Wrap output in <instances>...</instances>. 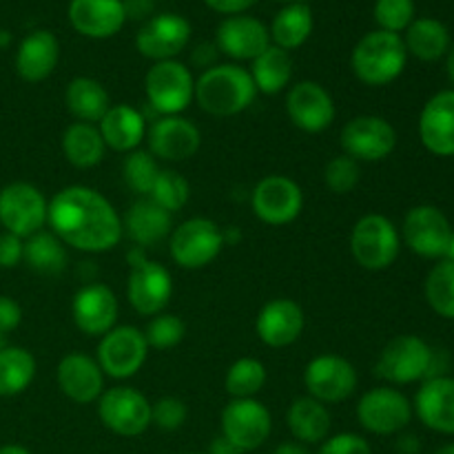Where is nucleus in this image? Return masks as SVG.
I'll use <instances>...</instances> for the list:
<instances>
[{
	"mask_svg": "<svg viewBox=\"0 0 454 454\" xmlns=\"http://www.w3.org/2000/svg\"><path fill=\"white\" fill-rule=\"evenodd\" d=\"M47 224L62 244L84 253H106L122 238V220L109 200L89 186H67L49 200Z\"/></svg>",
	"mask_w": 454,
	"mask_h": 454,
	"instance_id": "f257e3e1",
	"label": "nucleus"
},
{
	"mask_svg": "<svg viewBox=\"0 0 454 454\" xmlns=\"http://www.w3.org/2000/svg\"><path fill=\"white\" fill-rule=\"evenodd\" d=\"M257 89L251 74L239 65L208 67L195 80V100L200 109L215 118H231L255 102Z\"/></svg>",
	"mask_w": 454,
	"mask_h": 454,
	"instance_id": "f03ea898",
	"label": "nucleus"
},
{
	"mask_svg": "<svg viewBox=\"0 0 454 454\" xmlns=\"http://www.w3.org/2000/svg\"><path fill=\"white\" fill-rule=\"evenodd\" d=\"M408 51L399 34L377 29L364 35L353 49L350 67L359 82L368 87H386L403 74Z\"/></svg>",
	"mask_w": 454,
	"mask_h": 454,
	"instance_id": "7ed1b4c3",
	"label": "nucleus"
},
{
	"mask_svg": "<svg viewBox=\"0 0 454 454\" xmlns=\"http://www.w3.org/2000/svg\"><path fill=\"white\" fill-rule=\"evenodd\" d=\"M402 251L397 226L380 213H368L355 222L350 231V253L366 270H386L395 264Z\"/></svg>",
	"mask_w": 454,
	"mask_h": 454,
	"instance_id": "20e7f679",
	"label": "nucleus"
},
{
	"mask_svg": "<svg viewBox=\"0 0 454 454\" xmlns=\"http://www.w3.org/2000/svg\"><path fill=\"white\" fill-rule=\"evenodd\" d=\"M129 264H131L127 282L129 304L136 313L145 315V317H155L171 301V273L158 262L146 260L145 248L140 247H133V251L129 253Z\"/></svg>",
	"mask_w": 454,
	"mask_h": 454,
	"instance_id": "39448f33",
	"label": "nucleus"
},
{
	"mask_svg": "<svg viewBox=\"0 0 454 454\" xmlns=\"http://www.w3.org/2000/svg\"><path fill=\"white\" fill-rule=\"evenodd\" d=\"M434 350L417 335H397L384 346L375 364V375L395 386L428 380Z\"/></svg>",
	"mask_w": 454,
	"mask_h": 454,
	"instance_id": "423d86ee",
	"label": "nucleus"
},
{
	"mask_svg": "<svg viewBox=\"0 0 454 454\" xmlns=\"http://www.w3.org/2000/svg\"><path fill=\"white\" fill-rule=\"evenodd\" d=\"M47 211V198L29 182H12L0 189V226L16 238L27 239L43 231Z\"/></svg>",
	"mask_w": 454,
	"mask_h": 454,
	"instance_id": "0eeeda50",
	"label": "nucleus"
},
{
	"mask_svg": "<svg viewBox=\"0 0 454 454\" xmlns=\"http://www.w3.org/2000/svg\"><path fill=\"white\" fill-rule=\"evenodd\" d=\"M224 248V231L208 217H191L171 233L168 251L180 269L200 270Z\"/></svg>",
	"mask_w": 454,
	"mask_h": 454,
	"instance_id": "6e6552de",
	"label": "nucleus"
},
{
	"mask_svg": "<svg viewBox=\"0 0 454 454\" xmlns=\"http://www.w3.org/2000/svg\"><path fill=\"white\" fill-rule=\"evenodd\" d=\"M149 106L160 115H180L195 96L193 74L177 60L155 62L145 78Z\"/></svg>",
	"mask_w": 454,
	"mask_h": 454,
	"instance_id": "1a4fd4ad",
	"label": "nucleus"
},
{
	"mask_svg": "<svg viewBox=\"0 0 454 454\" xmlns=\"http://www.w3.org/2000/svg\"><path fill=\"white\" fill-rule=\"evenodd\" d=\"M153 403L131 386H115L98 399V417L118 437H137L153 424Z\"/></svg>",
	"mask_w": 454,
	"mask_h": 454,
	"instance_id": "9d476101",
	"label": "nucleus"
},
{
	"mask_svg": "<svg viewBox=\"0 0 454 454\" xmlns=\"http://www.w3.org/2000/svg\"><path fill=\"white\" fill-rule=\"evenodd\" d=\"M222 437L239 452H253L264 446L273 430L269 408L257 399H231L220 417Z\"/></svg>",
	"mask_w": 454,
	"mask_h": 454,
	"instance_id": "9b49d317",
	"label": "nucleus"
},
{
	"mask_svg": "<svg viewBox=\"0 0 454 454\" xmlns=\"http://www.w3.org/2000/svg\"><path fill=\"white\" fill-rule=\"evenodd\" d=\"M357 421L366 433L377 437L402 434L412 421V403L397 388H372L359 399Z\"/></svg>",
	"mask_w": 454,
	"mask_h": 454,
	"instance_id": "f8f14e48",
	"label": "nucleus"
},
{
	"mask_svg": "<svg viewBox=\"0 0 454 454\" xmlns=\"http://www.w3.org/2000/svg\"><path fill=\"white\" fill-rule=\"evenodd\" d=\"M454 229L442 208L433 204L412 207L403 217L402 235L406 247L426 260H443Z\"/></svg>",
	"mask_w": 454,
	"mask_h": 454,
	"instance_id": "ddd939ff",
	"label": "nucleus"
},
{
	"mask_svg": "<svg viewBox=\"0 0 454 454\" xmlns=\"http://www.w3.org/2000/svg\"><path fill=\"white\" fill-rule=\"evenodd\" d=\"M344 155L357 162H381L397 146V131L381 115H357L340 133Z\"/></svg>",
	"mask_w": 454,
	"mask_h": 454,
	"instance_id": "4468645a",
	"label": "nucleus"
},
{
	"mask_svg": "<svg viewBox=\"0 0 454 454\" xmlns=\"http://www.w3.org/2000/svg\"><path fill=\"white\" fill-rule=\"evenodd\" d=\"M149 344L145 333L136 326H115L102 335L98 344V359L102 372L114 380H131L145 366Z\"/></svg>",
	"mask_w": 454,
	"mask_h": 454,
	"instance_id": "2eb2a0df",
	"label": "nucleus"
},
{
	"mask_svg": "<svg viewBox=\"0 0 454 454\" xmlns=\"http://www.w3.org/2000/svg\"><path fill=\"white\" fill-rule=\"evenodd\" d=\"M359 377L353 364L340 355H319L310 359L304 371V386L309 397L317 399L324 406L341 403L357 390Z\"/></svg>",
	"mask_w": 454,
	"mask_h": 454,
	"instance_id": "dca6fc26",
	"label": "nucleus"
},
{
	"mask_svg": "<svg viewBox=\"0 0 454 454\" xmlns=\"http://www.w3.org/2000/svg\"><path fill=\"white\" fill-rule=\"evenodd\" d=\"M251 207L257 220L270 226H284L297 220L304 207V193L295 180L286 176H266L255 184Z\"/></svg>",
	"mask_w": 454,
	"mask_h": 454,
	"instance_id": "f3484780",
	"label": "nucleus"
},
{
	"mask_svg": "<svg viewBox=\"0 0 454 454\" xmlns=\"http://www.w3.org/2000/svg\"><path fill=\"white\" fill-rule=\"evenodd\" d=\"M191 40V22L180 13H158L137 29L136 47L153 62L176 60Z\"/></svg>",
	"mask_w": 454,
	"mask_h": 454,
	"instance_id": "a211bd4d",
	"label": "nucleus"
},
{
	"mask_svg": "<svg viewBox=\"0 0 454 454\" xmlns=\"http://www.w3.org/2000/svg\"><path fill=\"white\" fill-rule=\"evenodd\" d=\"M145 140L153 158L164 162H184L200 151L202 133L182 115H162L146 129Z\"/></svg>",
	"mask_w": 454,
	"mask_h": 454,
	"instance_id": "6ab92c4d",
	"label": "nucleus"
},
{
	"mask_svg": "<svg viewBox=\"0 0 454 454\" xmlns=\"http://www.w3.org/2000/svg\"><path fill=\"white\" fill-rule=\"evenodd\" d=\"M286 114L297 129L306 133H322L335 120V102L331 93L315 80L293 84L286 96Z\"/></svg>",
	"mask_w": 454,
	"mask_h": 454,
	"instance_id": "aec40b11",
	"label": "nucleus"
},
{
	"mask_svg": "<svg viewBox=\"0 0 454 454\" xmlns=\"http://www.w3.org/2000/svg\"><path fill=\"white\" fill-rule=\"evenodd\" d=\"M118 297L106 284L91 282L84 284L74 297L71 315L78 326L89 337H102L115 328L118 322Z\"/></svg>",
	"mask_w": 454,
	"mask_h": 454,
	"instance_id": "412c9836",
	"label": "nucleus"
},
{
	"mask_svg": "<svg viewBox=\"0 0 454 454\" xmlns=\"http://www.w3.org/2000/svg\"><path fill=\"white\" fill-rule=\"evenodd\" d=\"M217 49L233 60H255L270 47L269 27L253 16H229L217 27Z\"/></svg>",
	"mask_w": 454,
	"mask_h": 454,
	"instance_id": "4be33fe9",
	"label": "nucleus"
},
{
	"mask_svg": "<svg viewBox=\"0 0 454 454\" xmlns=\"http://www.w3.org/2000/svg\"><path fill=\"white\" fill-rule=\"evenodd\" d=\"M421 145L439 158H454V89L430 98L419 115Z\"/></svg>",
	"mask_w": 454,
	"mask_h": 454,
	"instance_id": "5701e85b",
	"label": "nucleus"
},
{
	"mask_svg": "<svg viewBox=\"0 0 454 454\" xmlns=\"http://www.w3.org/2000/svg\"><path fill=\"white\" fill-rule=\"evenodd\" d=\"M58 388L75 403H93L105 393V372L100 364L84 353H69L58 364Z\"/></svg>",
	"mask_w": 454,
	"mask_h": 454,
	"instance_id": "b1692460",
	"label": "nucleus"
},
{
	"mask_svg": "<svg viewBox=\"0 0 454 454\" xmlns=\"http://www.w3.org/2000/svg\"><path fill=\"white\" fill-rule=\"evenodd\" d=\"M304 324L306 317L301 306L288 297H279V300H270L269 304L262 306L255 331L257 337L270 348H286L300 340L304 333Z\"/></svg>",
	"mask_w": 454,
	"mask_h": 454,
	"instance_id": "393cba45",
	"label": "nucleus"
},
{
	"mask_svg": "<svg viewBox=\"0 0 454 454\" xmlns=\"http://www.w3.org/2000/svg\"><path fill=\"white\" fill-rule=\"evenodd\" d=\"M69 22L80 35L105 40L122 29L127 12L122 0H71Z\"/></svg>",
	"mask_w": 454,
	"mask_h": 454,
	"instance_id": "a878e982",
	"label": "nucleus"
},
{
	"mask_svg": "<svg viewBox=\"0 0 454 454\" xmlns=\"http://www.w3.org/2000/svg\"><path fill=\"white\" fill-rule=\"evenodd\" d=\"M412 411L426 428L454 434V377H430L421 384Z\"/></svg>",
	"mask_w": 454,
	"mask_h": 454,
	"instance_id": "bb28decb",
	"label": "nucleus"
},
{
	"mask_svg": "<svg viewBox=\"0 0 454 454\" xmlns=\"http://www.w3.org/2000/svg\"><path fill=\"white\" fill-rule=\"evenodd\" d=\"M60 44L49 29H35L22 38L16 51V74L25 82H43L56 71Z\"/></svg>",
	"mask_w": 454,
	"mask_h": 454,
	"instance_id": "cd10ccee",
	"label": "nucleus"
},
{
	"mask_svg": "<svg viewBox=\"0 0 454 454\" xmlns=\"http://www.w3.org/2000/svg\"><path fill=\"white\" fill-rule=\"evenodd\" d=\"M100 136L109 149L118 153H131L140 149L146 137V120L136 106L115 105L100 120Z\"/></svg>",
	"mask_w": 454,
	"mask_h": 454,
	"instance_id": "c85d7f7f",
	"label": "nucleus"
},
{
	"mask_svg": "<svg viewBox=\"0 0 454 454\" xmlns=\"http://www.w3.org/2000/svg\"><path fill=\"white\" fill-rule=\"evenodd\" d=\"M173 215L164 211L162 207L149 198H142L129 207L127 215H124L122 229L131 238L136 247L146 248L153 244L162 242L168 233H171Z\"/></svg>",
	"mask_w": 454,
	"mask_h": 454,
	"instance_id": "c756f323",
	"label": "nucleus"
},
{
	"mask_svg": "<svg viewBox=\"0 0 454 454\" xmlns=\"http://www.w3.org/2000/svg\"><path fill=\"white\" fill-rule=\"evenodd\" d=\"M286 424L295 442L315 446L331 437L333 417L322 402L313 397H300L286 412Z\"/></svg>",
	"mask_w": 454,
	"mask_h": 454,
	"instance_id": "7c9ffc66",
	"label": "nucleus"
},
{
	"mask_svg": "<svg viewBox=\"0 0 454 454\" xmlns=\"http://www.w3.org/2000/svg\"><path fill=\"white\" fill-rule=\"evenodd\" d=\"M62 153L75 168H93L105 160L106 145L100 129L89 122H74L62 133Z\"/></svg>",
	"mask_w": 454,
	"mask_h": 454,
	"instance_id": "2f4dec72",
	"label": "nucleus"
},
{
	"mask_svg": "<svg viewBox=\"0 0 454 454\" xmlns=\"http://www.w3.org/2000/svg\"><path fill=\"white\" fill-rule=\"evenodd\" d=\"M65 105L78 122H100L106 111L111 109V100L102 82L93 78H74L67 84Z\"/></svg>",
	"mask_w": 454,
	"mask_h": 454,
	"instance_id": "473e14b6",
	"label": "nucleus"
},
{
	"mask_svg": "<svg viewBox=\"0 0 454 454\" xmlns=\"http://www.w3.org/2000/svg\"><path fill=\"white\" fill-rule=\"evenodd\" d=\"M406 51L424 62L443 58L450 49V31L437 18H415L406 29Z\"/></svg>",
	"mask_w": 454,
	"mask_h": 454,
	"instance_id": "72a5a7b5",
	"label": "nucleus"
},
{
	"mask_svg": "<svg viewBox=\"0 0 454 454\" xmlns=\"http://www.w3.org/2000/svg\"><path fill=\"white\" fill-rule=\"evenodd\" d=\"M269 34L275 47L286 51L301 47L313 34V12L304 3H288L275 13Z\"/></svg>",
	"mask_w": 454,
	"mask_h": 454,
	"instance_id": "f704fd0d",
	"label": "nucleus"
},
{
	"mask_svg": "<svg viewBox=\"0 0 454 454\" xmlns=\"http://www.w3.org/2000/svg\"><path fill=\"white\" fill-rule=\"evenodd\" d=\"M251 78L255 82L257 93H266V96H275V93L284 91L291 84L293 78V60L291 53L286 49H279L270 44L264 53L253 60L251 65Z\"/></svg>",
	"mask_w": 454,
	"mask_h": 454,
	"instance_id": "c9c22d12",
	"label": "nucleus"
},
{
	"mask_svg": "<svg viewBox=\"0 0 454 454\" xmlns=\"http://www.w3.org/2000/svg\"><path fill=\"white\" fill-rule=\"evenodd\" d=\"M22 262L40 275H60L67 269L69 255H67L65 244L56 235L47 233V231H38V233L25 239Z\"/></svg>",
	"mask_w": 454,
	"mask_h": 454,
	"instance_id": "e433bc0d",
	"label": "nucleus"
},
{
	"mask_svg": "<svg viewBox=\"0 0 454 454\" xmlns=\"http://www.w3.org/2000/svg\"><path fill=\"white\" fill-rule=\"evenodd\" d=\"M35 377V357L20 346H4L0 350V397H16L25 393Z\"/></svg>",
	"mask_w": 454,
	"mask_h": 454,
	"instance_id": "4c0bfd02",
	"label": "nucleus"
},
{
	"mask_svg": "<svg viewBox=\"0 0 454 454\" xmlns=\"http://www.w3.org/2000/svg\"><path fill=\"white\" fill-rule=\"evenodd\" d=\"M426 301L443 319H454V264L439 260L426 278Z\"/></svg>",
	"mask_w": 454,
	"mask_h": 454,
	"instance_id": "58836bf2",
	"label": "nucleus"
},
{
	"mask_svg": "<svg viewBox=\"0 0 454 454\" xmlns=\"http://www.w3.org/2000/svg\"><path fill=\"white\" fill-rule=\"evenodd\" d=\"M266 384V368L260 359L242 357L229 368L224 380L226 393L233 399H253Z\"/></svg>",
	"mask_w": 454,
	"mask_h": 454,
	"instance_id": "ea45409f",
	"label": "nucleus"
},
{
	"mask_svg": "<svg viewBox=\"0 0 454 454\" xmlns=\"http://www.w3.org/2000/svg\"><path fill=\"white\" fill-rule=\"evenodd\" d=\"M149 200H153L158 207H162L164 211L173 213L182 211L186 207L191 198V186L186 182L184 176H180L177 171H171V168H160L158 180H155L153 189L146 195Z\"/></svg>",
	"mask_w": 454,
	"mask_h": 454,
	"instance_id": "a19ab883",
	"label": "nucleus"
},
{
	"mask_svg": "<svg viewBox=\"0 0 454 454\" xmlns=\"http://www.w3.org/2000/svg\"><path fill=\"white\" fill-rule=\"evenodd\" d=\"M122 171L124 182H127L129 189H131L133 193L146 198V195L151 193V189H153L155 180H158L160 167L158 160H155L149 151L136 149L127 155Z\"/></svg>",
	"mask_w": 454,
	"mask_h": 454,
	"instance_id": "79ce46f5",
	"label": "nucleus"
},
{
	"mask_svg": "<svg viewBox=\"0 0 454 454\" xmlns=\"http://www.w3.org/2000/svg\"><path fill=\"white\" fill-rule=\"evenodd\" d=\"M362 180V167L357 160L348 158V155H337L324 168V182L326 189L333 191L335 195H346L355 191V186Z\"/></svg>",
	"mask_w": 454,
	"mask_h": 454,
	"instance_id": "37998d69",
	"label": "nucleus"
},
{
	"mask_svg": "<svg viewBox=\"0 0 454 454\" xmlns=\"http://www.w3.org/2000/svg\"><path fill=\"white\" fill-rule=\"evenodd\" d=\"M186 335V324L182 322V317L177 315H155L153 319L146 326V344L149 348H158V350H168L173 346L180 344Z\"/></svg>",
	"mask_w": 454,
	"mask_h": 454,
	"instance_id": "c03bdc74",
	"label": "nucleus"
},
{
	"mask_svg": "<svg viewBox=\"0 0 454 454\" xmlns=\"http://www.w3.org/2000/svg\"><path fill=\"white\" fill-rule=\"evenodd\" d=\"M375 20L380 29L402 34L415 20V0H377Z\"/></svg>",
	"mask_w": 454,
	"mask_h": 454,
	"instance_id": "a18cd8bd",
	"label": "nucleus"
},
{
	"mask_svg": "<svg viewBox=\"0 0 454 454\" xmlns=\"http://www.w3.org/2000/svg\"><path fill=\"white\" fill-rule=\"evenodd\" d=\"M151 415H153V424L160 430L176 433V430H180L186 424L189 408H186V403L180 397H162L153 403Z\"/></svg>",
	"mask_w": 454,
	"mask_h": 454,
	"instance_id": "49530a36",
	"label": "nucleus"
},
{
	"mask_svg": "<svg viewBox=\"0 0 454 454\" xmlns=\"http://www.w3.org/2000/svg\"><path fill=\"white\" fill-rule=\"evenodd\" d=\"M317 454H372V448L362 434L340 433L319 443Z\"/></svg>",
	"mask_w": 454,
	"mask_h": 454,
	"instance_id": "de8ad7c7",
	"label": "nucleus"
},
{
	"mask_svg": "<svg viewBox=\"0 0 454 454\" xmlns=\"http://www.w3.org/2000/svg\"><path fill=\"white\" fill-rule=\"evenodd\" d=\"M22 251H25V239L7 231L0 233V269H16L22 262Z\"/></svg>",
	"mask_w": 454,
	"mask_h": 454,
	"instance_id": "09e8293b",
	"label": "nucleus"
},
{
	"mask_svg": "<svg viewBox=\"0 0 454 454\" xmlns=\"http://www.w3.org/2000/svg\"><path fill=\"white\" fill-rule=\"evenodd\" d=\"M22 309L16 300L0 295V333H12L20 326Z\"/></svg>",
	"mask_w": 454,
	"mask_h": 454,
	"instance_id": "8fccbe9b",
	"label": "nucleus"
},
{
	"mask_svg": "<svg viewBox=\"0 0 454 454\" xmlns=\"http://www.w3.org/2000/svg\"><path fill=\"white\" fill-rule=\"evenodd\" d=\"M204 3L215 12L226 13V16H238V13H244L248 7H253L257 0H204Z\"/></svg>",
	"mask_w": 454,
	"mask_h": 454,
	"instance_id": "3c124183",
	"label": "nucleus"
},
{
	"mask_svg": "<svg viewBox=\"0 0 454 454\" xmlns=\"http://www.w3.org/2000/svg\"><path fill=\"white\" fill-rule=\"evenodd\" d=\"M397 454H419L421 452V439L417 434H399L397 442H395Z\"/></svg>",
	"mask_w": 454,
	"mask_h": 454,
	"instance_id": "603ef678",
	"label": "nucleus"
},
{
	"mask_svg": "<svg viewBox=\"0 0 454 454\" xmlns=\"http://www.w3.org/2000/svg\"><path fill=\"white\" fill-rule=\"evenodd\" d=\"M273 454H310V450L300 442H284L275 448Z\"/></svg>",
	"mask_w": 454,
	"mask_h": 454,
	"instance_id": "864d4df0",
	"label": "nucleus"
},
{
	"mask_svg": "<svg viewBox=\"0 0 454 454\" xmlns=\"http://www.w3.org/2000/svg\"><path fill=\"white\" fill-rule=\"evenodd\" d=\"M208 454H244V452H239L238 448H235L231 442H226L224 437H217L215 442L211 443V450H208Z\"/></svg>",
	"mask_w": 454,
	"mask_h": 454,
	"instance_id": "5fc2aeb1",
	"label": "nucleus"
},
{
	"mask_svg": "<svg viewBox=\"0 0 454 454\" xmlns=\"http://www.w3.org/2000/svg\"><path fill=\"white\" fill-rule=\"evenodd\" d=\"M215 51L217 47H213V44H200L198 51H195V62H200V65H204V62H213L215 60Z\"/></svg>",
	"mask_w": 454,
	"mask_h": 454,
	"instance_id": "6e6d98bb",
	"label": "nucleus"
},
{
	"mask_svg": "<svg viewBox=\"0 0 454 454\" xmlns=\"http://www.w3.org/2000/svg\"><path fill=\"white\" fill-rule=\"evenodd\" d=\"M0 454H31L25 446H18V443H4L0 446Z\"/></svg>",
	"mask_w": 454,
	"mask_h": 454,
	"instance_id": "4d7b16f0",
	"label": "nucleus"
},
{
	"mask_svg": "<svg viewBox=\"0 0 454 454\" xmlns=\"http://www.w3.org/2000/svg\"><path fill=\"white\" fill-rule=\"evenodd\" d=\"M448 60H446V69H448V75H450V80L454 82V44H450V49H448Z\"/></svg>",
	"mask_w": 454,
	"mask_h": 454,
	"instance_id": "13d9d810",
	"label": "nucleus"
},
{
	"mask_svg": "<svg viewBox=\"0 0 454 454\" xmlns=\"http://www.w3.org/2000/svg\"><path fill=\"white\" fill-rule=\"evenodd\" d=\"M443 260L452 262V264H454V233H452L450 242H448V248H446V255H443Z\"/></svg>",
	"mask_w": 454,
	"mask_h": 454,
	"instance_id": "bf43d9fd",
	"label": "nucleus"
},
{
	"mask_svg": "<svg viewBox=\"0 0 454 454\" xmlns=\"http://www.w3.org/2000/svg\"><path fill=\"white\" fill-rule=\"evenodd\" d=\"M433 454H454V443H446V446L437 448Z\"/></svg>",
	"mask_w": 454,
	"mask_h": 454,
	"instance_id": "052dcab7",
	"label": "nucleus"
},
{
	"mask_svg": "<svg viewBox=\"0 0 454 454\" xmlns=\"http://www.w3.org/2000/svg\"><path fill=\"white\" fill-rule=\"evenodd\" d=\"M4 346H7V344H4V333H0V350H3Z\"/></svg>",
	"mask_w": 454,
	"mask_h": 454,
	"instance_id": "680f3d73",
	"label": "nucleus"
},
{
	"mask_svg": "<svg viewBox=\"0 0 454 454\" xmlns=\"http://www.w3.org/2000/svg\"><path fill=\"white\" fill-rule=\"evenodd\" d=\"M282 3H301V0H282Z\"/></svg>",
	"mask_w": 454,
	"mask_h": 454,
	"instance_id": "e2e57ef3",
	"label": "nucleus"
},
{
	"mask_svg": "<svg viewBox=\"0 0 454 454\" xmlns=\"http://www.w3.org/2000/svg\"><path fill=\"white\" fill-rule=\"evenodd\" d=\"M184 454H208V452H184Z\"/></svg>",
	"mask_w": 454,
	"mask_h": 454,
	"instance_id": "0e129e2a",
	"label": "nucleus"
}]
</instances>
